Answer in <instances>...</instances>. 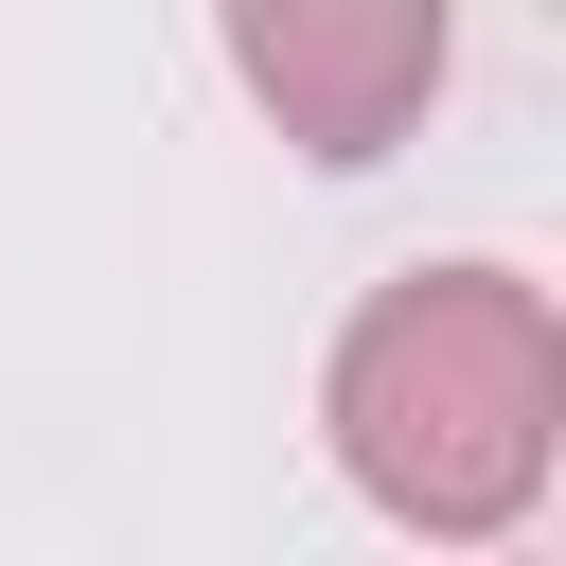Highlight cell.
<instances>
[{
    "mask_svg": "<svg viewBox=\"0 0 566 566\" xmlns=\"http://www.w3.org/2000/svg\"><path fill=\"white\" fill-rule=\"evenodd\" d=\"M566 424V336L513 265H407L336 336V460L407 531H513Z\"/></svg>",
    "mask_w": 566,
    "mask_h": 566,
    "instance_id": "cell-1",
    "label": "cell"
},
{
    "mask_svg": "<svg viewBox=\"0 0 566 566\" xmlns=\"http://www.w3.org/2000/svg\"><path fill=\"white\" fill-rule=\"evenodd\" d=\"M230 71L283 106V142L389 159L407 106L442 88V0H248V18H230Z\"/></svg>",
    "mask_w": 566,
    "mask_h": 566,
    "instance_id": "cell-2",
    "label": "cell"
}]
</instances>
